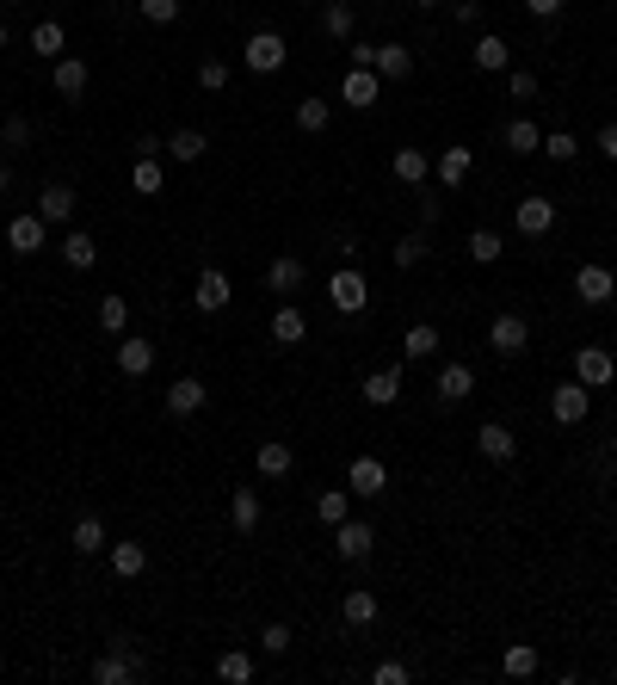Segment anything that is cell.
<instances>
[{
    "label": "cell",
    "instance_id": "obj_43",
    "mask_svg": "<svg viewBox=\"0 0 617 685\" xmlns=\"http://www.w3.org/2000/svg\"><path fill=\"white\" fill-rule=\"evenodd\" d=\"M402 352L408 358H432V352H439V328H432V321H414V328L402 334Z\"/></svg>",
    "mask_w": 617,
    "mask_h": 685
},
{
    "label": "cell",
    "instance_id": "obj_27",
    "mask_svg": "<svg viewBox=\"0 0 617 685\" xmlns=\"http://www.w3.org/2000/svg\"><path fill=\"white\" fill-rule=\"evenodd\" d=\"M371 68H377L383 81H408V75H414V50H408V44H377Z\"/></svg>",
    "mask_w": 617,
    "mask_h": 685
},
{
    "label": "cell",
    "instance_id": "obj_6",
    "mask_svg": "<svg viewBox=\"0 0 617 685\" xmlns=\"http://www.w3.org/2000/svg\"><path fill=\"white\" fill-rule=\"evenodd\" d=\"M192 303H198V315H223V309L235 303L229 272H223V266H204V272H198V284H192Z\"/></svg>",
    "mask_w": 617,
    "mask_h": 685
},
{
    "label": "cell",
    "instance_id": "obj_19",
    "mask_svg": "<svg viewBox=\"0 0 617 685\" xmlns=\"http://www.w3.org/2000/svg\"><path fill=\"white\" fill-rule=\"evenodd\" d=\"M75 204H81L75 186H44V192H38V216H44L50 229H68V223H75Z\"/></svg>",
    "mask_w": 617,
    "mask_h": 685
},
{
    "label": "cell",
    "instance_id": "obj_41",
    "mask_svg": "<svg viewBox=\"0 0 617 685\" xmlns=\"http://www.w3.org/2000/svg\"><path fill=\"white\" fill-rule=\"evenodd\" d=\"M99 328L112 334V340H124L130 334V303L124 297H99Z\"/></svg>",
    "mask_w": 617,
    "mask_h": 685
},
{
    "label": "cell",
    "instance_id": "obj_22",
    "mask_svg": "<svg viewBox=\"0 0 617 685\" xmlns=\"http://www.w3.org/2000/svg\"><path fill=\"white\" fill-rule=\"evenodd\" d=\"M118 371H124V377H149V371H155V340L124 334V340H118Z\"/></svg>",
    "mask_w": 617,
    "mask_h": 685
},
{
    "label": "cell",
    "instance_id": "obj_47",
    "mask_svg": "<svg viewBox=\"0 0 617 685\" xmlns=\"http://www.w3.org/2000/svg\"><path fill=\"white\" fill-rule=\"evenodd\" d=\"M198 87H204V93H223V87H229V62L204 56V62H198Z\"/></svg>",
    "mask_w": 617,
    "mask_h": 685
},
{
    "label": "cell",
    "instance_id": "obj_53",
    "mask_svg": "<svg viewBox=\"0 0 617 685\" xmlns=\"http://www.w3.org/2000/svg\"><path fill=\"white\" fill-rule=\"evenodd\" d=\"M562 7H568V0H525L531 19H562Z\"/></svg>",
    "mask_w": 617,
    "mask_h": 685
},
{
    "label": "cell",
    "instance_id": "obj_44",
    "mask_svg": "<svg viewBox=\"0 0 617 685\" xmlns=\"http://www.w3.org/2000/svg\"><path fill=\"white\" fill-rule=\"evenodd\" d=\"M216 679H229V685H247V679H253V655H247V648H229V655L216 661Z\"/></svg>",
    "mask_w": 617,
    "mask_h": 685
},
{
    "label": "cell",
    "instance_id": "obj_58",
    "mask_svg": "<svg viewBox=\"0 0 617 685\" xmlns=\"http://www.w3.org/2000/svg\"><path fill=\"white\" fill-rule=\"evenodd\" d=\"M13 44V31H7V19H0V50H7Z\"/></svg>",
    "mask_w": 617,
    "mask_h": 685
},
{
    "label": "cell",
    "instance_id": "obj_49",
    "mask_svg": "<svg viewBox=\"0 0 617 685\" xmlns=\"http://www.w3.org/2000/svg\"><path fill=\"white\" fill-rule=\"evenodd\" d=\"M0 142H7V149H25V142H31V118H7V124H0Z\"/></svg>",
    "mask_w": 617,
    "mask_h": 685
},
{
    "label": "cell",
    "instance_id": "obj_46",
    "mask_svg": "<svg viewBox=\"0 0 617 685\" xmlns=\"http://www.w3.org/2000/svg\"><path fill=\"white\" fill-rule=\"evenodd\" d=\"M136 13L149 19V25H173V19L186 13V7H179V0H136Z\"/></svg>",
    "mask_w": 617,
    "mask_h": 685
},
{
    "label": "cell",
    "instance_id": "obj_1",
    "mask_svg": "<svg viewBox=\"0 0 617 685\" xmlns=\"http://www.w3.org/2000/svg\"><path fill=\"white\" fill-rule=\"evenodd\" d=\"M142 673H149V667H142V655H136V648H130L124 636H118V642L93 661V685H136Z\"/></svg>",
    "mask_w": 617,
    "mask_h": 685
},
{
    "label": "cell",
    "instance_id": "obj_29",
    "mask_svg": "<svg viewBox=\"0 0 617 685\" xmlns=\"http://www.w3.org/2000/svg\"><path fill=\"white\" fill-rule=\"evenodd\" d=\"M537 667H543L537 642H506V655H500V673H506V679H531Z\"/></svg>",
    "mask_w": 617,
    "mask_h": 685
},
{
    "label": "cell",
    "instance_id": "obj_9",
    "mask_svg": "<svg viewBox=\"0 0 617 685\" xmlns=\"http://www.w3.org/2000/svg\"><path fill=\"white\" fill-rule=\"evenodd\" d=\"M87 81H93V68H87L81 56H56V62H50V87H56V99L81 105V99H87Z\"/></svg>",
    "mask_w": 617,
    "mask_h": 685
},
{
    "label": "cell",
    "instance_id": "obj_42",
    "mask_svg": "<svg viewBox=\"0 0 617 685\" xmlns=\"http://www.w3.org/2000/svg\"><path fill=\"white\" fill-rule=\"evenodd\" d=\"M31 50H38L44 62H56L62 56V19H38V25H31Z\"/></svg>",
    "mask_w": 617,
    "mask_h": 685
},
{
    "label": "cell",
    "instance_id": "obj_23",
    "mask_svg": "<svg viewBox=\"0 0 617 685\" xmlns=\"http://www.w3.org/2000/svg\"><path fill=\"white\" fill-rule=\"evenodd\" d=\"M389 173L402 179V186H426V179H432V155L426 149H395L389 155Z\"/></svg>",
    "mask_w": 617,
    "mask_h": 685
},
{
    "label": "cell",
    "instance_id": "obj_37",
    "mask_svg": "<svg viewBox=\"0 0 617 685\" xmlns=\"http://www.w3.org/2000/svg\"><path fill=\"white\" fill-rule=\"evenodd\" d=\"M328 124H334V105L328 99H297V130L303 136H321Z\"/></svg>",
    "mask_w": 617,
    "mask_h": 685
},
{
    "label": "cell",
    "instance_id": "obj_15",
    "mask_svg": "<svg viewBox=\"0 0 617 685\" xmlns=\"http://www.w3.org/2000/svg\"><path fill=\"white\" fill-rule=\"evenodd\" d=\"M383 93V75L377 68H346V81H340V99L352 105V112H365V105H377Z\"/></svg>",
    "mask_w": 617,
    "mask_h": 685
},
{
    "label": "cell",
    "instance_id": "obj_28",
    "mask_svg": "<svg viewBox=\"0 0 617 685\" xmlns=\"http://www.w3.org/2000/svg\"><path fill=\"white\" fill-rule=\"evenodd\" d=\"M260 513H266V507H260V488H235V494H229V519H235L241 537L260 531Z\"/></svg>",
    "mask_w": 617,
    "mask_h": 685
},
{
    "label": "cell",
    "instance_id": "obj_26",
    "mask_svg": "<svg viewBox=\"0 0 617 685\" xmlns=\"http://www.w3.org/2000/svg\"><path fill=\"white\" fill-rule=\"evenodd\" d=\"M272 340H278V346H303V340H309V315H303L297 303H278V315H272Z\"/></svg>",
    "mask_w": 617,
    "mask_h": 685
},
{
    "label": "cell",
    "instance_id": "obj_54",
    "mask_svg": "<svg viewBox=\"0 0 617 685\" xmlns=\"http://www.w3.org/2000/svg\"><path fill=\"white\" fill-rule=\"evenodd\" d=\"M420 223H439V192H432V186L420 192Z\"/></svg>",
    "mask_w": 617,
    "mask_h": 685
},
{
    "label": "cell",
    "instance_id": "obj_25",
    "mask_svg": "<svg viewBox=\"0 0 617 685\" xmlns=\"http://www.w3.org/2000/svg\"><path fill=\"white\" fill-rule=\"evenodd\" d=\"M204 155H210V136H204V130H173V136H167V161L198 167Z\"/></svg>",
    "mask_w": 617,
    "mask_h": 685
},
{
    "label": "cell",
    "instance_id": "obj_59",
    "mask_svg": "<svg viewBox=\"0 0 617 685\" xmlns=\"http://www.w3.org/2000/svg\"><path fill=\"white\" fill-rule=\"evenodd\" d=\"M408 7H439V0H408Z\"/></svg>",
    "mask_w": 617,
    "mask_h": 685
},
{
    "label": "cell",
    "instance_id": "obj_16",
    "mask_svg": "<svg viewBox=\"0 0 617 685\" xmlns=\"http://www.w3.org/2000/svg\"><path fill=\"white\" fill-rule=\"evenodd\" d=\"M358 395H365L371 408H395V402H402V365H383V371H371L365 383H358Z\"/></svg>",
    "mask_w": 617,
    "mask_h": 685
},
{
    "label": "cell",
    "instance_id": "obj_40",
    "mask_svg": "<svg viewBox=\"0 0 617 685\" xmlns=\"http://www.w3.org/2000/svg\"><path fill=\"white\" fill-rule=\"evenodd\" d=\"M352 25H358L352 0H328V7H321V31H328V38H352Z\"/></svg>",
    "mask_w": 617,
    "mask_h": 685
},
{
    "label": "cell",
    "instance_id": "obj_11",
    "mask_svg": "<svg viewBox=\"0 0 617 685\" xmlns=\"http://www.w3.org/2000/svg\"><path fill=\"white\" fill-rule=\"evenodd\" d=\"M550 414H556V426H580V420H587L593 414V389L587 383H556V395H550Z\"/></svg>",
    "mask_w": 617,
    "mask_h": 685
},
{
    "label": "cell",
    "instance_id": "obj_39",
    "mask_svg": "<svg viewBox=\"0 0 617 685\" xmlns=\"http://www.w3.org/2000/svg\"><path fill=\"white\" fill-rule=\"evenodd\" d=\"M469 260H476V266H494L500 254H506V241H500V229H469Z\"/></svg>",
    "mask_w": 617,
    "mask_h": 685
},
{
    "label": "cell",
    "instance_id": "obj_45",
    "mask_svg": "<svg viewBox=\"0 0 617 685\" xmlns=\"http://www.w3.org/2000/svg\"><path fill=\"white\" fill-rule=\"evenodd\" d=\"M420 260H426V229H414V235L395 241V266H402V272H408V266H420Z\"/></svg>",
    "mask_w": 617,
    "mask_h": 685
},
{
    "label": "cell",
    "instance_id": "obj_33",
    "mask_svg": "<svg viewBox=\"0 0 617 685\" xmlns=\"http://www.w3.org/2000/svg\"><path fill=\"white\" fill-rule=\"evenodd\" d=\"M315 519H321V525L352 519V488H321V494H315Z\"/></svg>",
    "mask_w": 617,
    "mask_h": 685
},
{
    "label": "cell",
    "instance_id": "obj_5",
    "mask_svg": "<svg viewBox=\"0 0 617 685\" xmlns=\"http://www.w3.org/2000/svg\"><path fill=\"white\" fill-rule=\"evenodd\" d=\"M574 383L611 389V383H617V358H611V346H574Z\"/></svg>",
    "mask_w": 617,
    "mask_h": 685
},
{
    "label": "cell",
    "instance_id": "obj_20",
    "mask_svg": "<svg viewBox=\"0 0 617 685\" xmlns=\"http://www.w3.org/2000/svg\"><path fill=\"white\" fill-rule=\"evenodd\" d=\"M476 451H482L488 463H513V457H519V439H513L500 420H482V426H476Z\"/></svg>",
    "mask_w": 617,
    "mask_h": 685
},
{
    "label": "cell",
    "instance_id": "obj_8",
    "mask_svg": "<svg viewBox=\"0 0 617 685\" xmlns=\"http://www.w3.org/2000/svg\"><path fill=\"white\" fill-rule=\"evenodd\" d=\"M44 241H50V223H44L38 210H19L13 223H7V247H13L19 260H31V254H44Z\"/></svg>",
    "mask_w": 617,
    "mask_h": 685
},
{
    "label": "cell",
    "instance_id": "obj_32",
    "mask_svg": "<svg viewBox=\"0 0 617 685\" xmlns=\"http://www.w3.org/2000/svg\"><path fill=\"white\" fill-rule=\"evenodd\" d=\"M130 186H136L142 198H161V186H167L161 155H136V167H130Z\"/></svg>",
    "mask_w": 617,
    "mask_h": 685
},
{
    "label": "cell",
    "instance_id": "obj_48",
    "mask_svg": "<svg viewBox=\"0 0 617 685\" xmlns=\"http://www.w3.org/2000/svg\"><path fill=\"white\" fill-rule=\"evenodd\" d=\"M543 155L574 161V155H580V136H574V130H550V136H543Z\"/></svg>",
    "mask_w": 617,
    "mask_h": 685
},
{
    "label": "cell",
    "instance_id": "obj_24",
    "mask_svg": "<svg viewBox=\"0 0 617 685\" xmlns=\"http://www.w3.org/2000/svg\"><path fill=\"white\" fill-rule=\"evenodd\" d=\"M469 167H476V155H469V149H439V161H432V179H439L445 192H457L463 179H469Z\"/></svg>",
    "mask_w": 617,
    "mask_h": 685
},
{
    "label": "cell",
    "instance_id": "obj_17",
    "mask_svg": "<svg viewBox=\"0 0 617 685\" xmlns=\"http://www.w3.org/2000/svg\"><path fill=\"white\" fill-rule=\"evenodd\" d=\"M68 550H75V556H99V550H112V531H105V519H99V513H81V519H75V531H68Z\"/></svg>",
    "mask_w": 617,
    "mask_h": 685
},
{
    "label": "cell",
    "instance_id": "obj_31",
    "mask_svg": "<svg viewBox=\"0 0 617 685\" xmlns=\"http://www.w3.org/2000/svg\"><path fill=\"white\" fill-rule=\"evenodd\" d=\"M62 260L75 266V272H87V266L99 260V241H93L87 229H62Z\"/></svg>",
    "mask_w": 617,
    "mask_h": 685
},
{
    "label": "cell",
    "instance_id": "obj_12",
    "mask_svg": "<svg viewBox=\"0 0 617 685\" xmlns=\"http://www.w3.org/2000/svg\"><path fill=\"white\" fill-rule=\"evenodd\" d=\"M161 402H167V414H173V420H192V414H204L210 389H204V377H173Z\"/></svg>",
    "mask_w": 617,
    "mask_h": 685
},
{
    "label": "cell",
    "instance_id": "obj_3",
    "mask_svg": "<svg viewBox=\"0 0 617 685\" xmlns=\"http://www.w3.org/2000/svg\"><path fill=\"white\" fill-rule=\"evenodd\" d=\"M488 346H494L500 358H519V352L531 346V321H525L519 309H500V315L488 321Z\"/></svg>",
    "mask_w": 617,
    "mask_h": 685
},
{
    "label": "cell",
    "instance_id": "obj_13",
    "mask_svg": "<svg viewBox=\"0 0 617 685\" xmlns=\"http://www.w3.org/2000/svg\"><path fill=\"white\" fill-rule=\"evenodd\" d=\"M371 550H377V531H371L365 519H340V525H334V556H340V562H365Z\"/></svg>",
    "mask_w": 617,
    "mask_h": 685
},
{
    "label": "cell",
    "instance_id": "obj_55",
    "mask_svg": "<svg viewBox=\"0 0 617 685\" xmlns=\"http://www.w3.org/2000/svg\"><path fill=\"white\" fill-rule=\"evenodd\" d=\"M599 149H605V161L617 167V124H605V130H599Z\"/></svg>",
    "mask_w": 617,
    "mask_h": 685
},
{
    "label": "cell",
    "instance_id": "obj_10",
    "mask_svg": "<svg viewBox=\"0 0 617 685\" xmlns=\"http://www.w3.org/2000/svg\"><path fill=\"white\" fill-rule=\"evenodd\" d=\"M346 488H352L358 500H377V494L389 488V463L371 457V451H365V457H352V463H346Z\"/></svg>",
    "mask_w": 617,
    "mask_h": 685
},
{
    "label": "cell",
    "instance_id": "obj_57",
    "mask_svg": "<svg viewBox=\"0 0 617 685\" xmlns=\"http://www.w3.org/2000/svg\"><path fill=\"white\" fill-rule=\"evenodd\" d=\"M7 186H13V173H7V161H0V198H7Z\"/></svg>",
    "mask_w": 617,
    "mask_h": 685
},
{
    "label": "cell",
    "instance_id": "obj_50",
    "mask_svg": "<svg viewBox=\"0 0 617 685\" xmlns=\"http://www.w3.org/2000/svg\"><path fill=\"white\" fill-rule=\"evenodd\" d=\"M371 685H408V661H377L371 667Z\"/></svg>",
    "mask_w": 617,
    "mask_h": 685
},
{
    "label": "cell",
    "instance_id": "obj_2",
    "mask_svg": "<svg viewBox=\"0 0 617 685\" xmlns=\"http://www.w3.org/2000/svg\"><path fill=\"white\" fill-rule=\"evenodd\" d=\"M241 62L253 68V75H278V68L290 62V44H284V31H253V38L241 44Z\"/></svg>",
    "mask_w": 617,
    "mask_h": 685
},
{
    "label": "cell",
    "instance_id": "obj_36",
    "mask_svg": "<svg viewBox=\"0 0 617 685\" xmlns=\"http://www.w3.org/2000/svg\"><path fill=\"white\" fill-rule=\"evenodd\" d=\"M142 568H149V550H142V544H130V537L112 544V574H118V581H136Z\"/></svg>",
    "mask_w": 617,
    "mask_h": 685
},
{
    "label": "cell",
    "instance_id": "obj_4",
    "mask_svg": "<svg viewBox=\"0 0 617 685\" xmlns=\"http://www.w3.org/2000/svg\"><path fill=\"white\" fill-rule=\"evenodd\" d=\"M328 303H334L340 315H365V303H371L365 272H358V266H340V272L328 278Z\"/></svg>",
    "mask_w": 617,
    "mask_h": 685
},
{
    "label": "cell",
    "instance_id": "obj_30",
    "mask_svg": "<svg viewBox=\"0 0 617 685\" xmlns=\"http://www.w3.org/2000/svg\"><path fill=\"white\" fill-rule=\"evenodd\" d=\"M253 457H260V476H266V482H284L290 470H297V451H290V445H278V439H266L260 451H253Z\"/></svg>",
    "mask_w": 617,
    "mask_h": 685
},
{
    "label": "cell",
    "instance_id": "obj_34",
    "mask_svg": "<svg viewBox=\"0 0 617 685\" xmlns=\"http://www.w3.org/2000/svg\"><path fill=\"white\" fill-rule=\"evenodd\" d=\"M377 611H383L377 593H346V599H340V618H346L352 630H371V624H377Z\"/></svg>",
    "mask_w": 617,
    "mask_h": 685
},
{
    "label": "cell",
    "instance_id": "obj_14",
    "mask_svg": "<svg viewBox=\"0 0 617 685\" xmlns=\"http://www.w3.org/2000/svg\"><path fill=\"white\" fill-rule=\"evenodd\" d=\"M303 284H309V266H303L297 254H278V260L266 266V291H272V297H297Z\"/></svg>",
    "mask_w": 617,
    "mask_h": 685
},
{
    "label": "cell",
    "instance_id": "obj_18",
    "mask_svg": "<svg viewBox=\"0 0 617 685\" xmlns=\"http://www.w3.org/2000/svg\"><path fill=\"white\" fill-rule=\"evenodd\" d=\"M513 223H519V235H550L556 229V198H519V210H513Z\"/></svg>",
    "mask_w": 617,
    "mask_h": 685
},
{
    "label": "cell",
    "instance_id": "obj_7",
    "mask_svg": "<svg viewBox=\"0 0 617 685\" xmlns=\"http://www.w3.org/2000/svg\"><path fill=\"white\" fill-rule=\"evenodd\" d=\"M574 297L587 303V309H605V303L617 297V272H611V266H599V260H587V266L574 272Z\"/></svg>",
    "mask_w": 617,
    "mask_h": 685
},
{
    "label": "cell",
    "instance_id": "obj_51",
    "mask_svg": "<svg viewBox=\"0 0 617 685\" xmlns=\"http://www.w3.org/2000/svg\"><path fill=\"white\" fill-rule=\"evenodd\" d=\"M506 93H513V99H537V75H531V68H513V75H506Z\"/></svg>",
    "mask_w": 617,
    "mask_h": 685
},
{
    "label": "cell",
    "instance_id": "obj_38",
    "mask_svg": "<svg viewBox=\"0 0 617 685\" xmlns=\"http://www.w3.org/2000/svg\"><path fill=\"white\" fill-rule=\"evenodd\" d=\"M543 149V130L531 124V118H513L506 124V155H537Z\"/></svg>",
    "mask_w": 617,
    "mask_h": 685
},
{
    "label": "cell",
    "instance_id": "obj_21",
    "mask_svg": "<svg viewBox=\"0 0 617 685\" xmlns=\"http://www.w3.org/2000/svg\"><path fill=\"white\" fill-rule=\"evenodd\" d=\"M476 395V371L463 365V358H451V365L439 371V408H457V402H469Z\"/></svg>",
    "mask_w": 617,
    "mask_h": 685
},
{
    "label": "cell",
    "instance_id": "obj_56",
    "mask_svg": "<svg viewBox=\"0 0 617 685\" xmlns=\"http://www.w3.org/2000/svg\"><path fill=\"white\" fill-rule=\"evenodd\" d=\"M457 25H482V7H476V0H457Z\"/></svg>",
    "mask_w": 617,
    "mask_h": 685
},
{
    "label": "cell",
    "instance_id": "obj_35",
    "mask_svg": "<svg viewBox=\"0 0 617 685\" xmlns=\"http://www.w3.org/2000/svg\"><path fill=\"white\" fill-rule=\"evenodd\" d=\"M469 56H476V68H488V75H500V68L513 62V50H506V38H494V31H482V38H476V50H469Z\"/></svg>",
    "mask_w": 617,
    "mask_h": 685
},
{
    "label": "cell",
    "instance_id": "obj_52",
    "mask_svg": "<svg viewBox=\"0 0 617 685\" xmlns=\"http://www.w3.org/2000/svg\"><path fill=\"white\" fill-rule=\"evenodd\" d=\"M260 648H266V655H284V648H290V624H266L260 630Z\"/></svg>",
    "mask_w": 617,
    "mask_h": 685
}]
</instances>
